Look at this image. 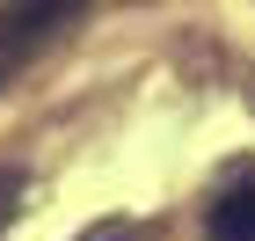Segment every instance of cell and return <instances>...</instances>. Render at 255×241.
I'll return each mask as SVG.
<instances>
[{
	"label": "cell",
	"mask_w": 255,
	"mask_h": 241,
	"mask_svg": "<svg viewBox=\"0 0 255 241\" xmlns=\"http://www.w3.org/2000/svg\"><path fill=\"white\" fill-rule=\"evenodd\" d=\"M80 7H88V0H7V7H0V88L37 59V51H51V44L73 29Z\"/></svg>",
	"instance_id": "cell-1"
},
{
	"label": "cell",
	"mask_w": 255,
	"mask_h": 241,
	"mask_svg": "<svg viewBox=\"0 0 255 241\" xmlns=\"http://www.w3.org/2000/svg\"><path fill=\"white\" fill-rule=\"evenodd\" d=\"M204 234L212 241H255V176L248 183H226L204 212Z\"/></svg>",
	"instance_id": "cell-2"
},
{
	"label": "cell",
	"mask_w": 255,
	"mask_h": 241,
	"mask_svg": "<svg viewBox=\"0 0 255 241\" xmlns=\"http://www.w3.org/2000/svg\"><path fill=\"white\" fill-rule=\"evenodd\" d=\"M88 241H131V234H124V227H95Z\"/></svg>",
	"instance_id": "cell-3"
}]
</instances>
